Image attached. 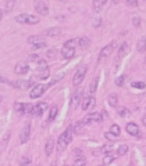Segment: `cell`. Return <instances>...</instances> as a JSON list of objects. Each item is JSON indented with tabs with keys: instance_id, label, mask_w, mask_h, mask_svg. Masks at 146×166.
Returning a JSON list of instances; mask_svg holds the SVG:
<instances>
[{
	"instance_id": "45",
	"label": "cell",
	"mask_w": 146,
	"mask_h": 166,
	"mask_svg": "<svg viewBox=\"0 0 146 166\" xmlns=\"http://www.w3.org/2000/svg\"><path fill=\"white\" fill-rule=\"evenodd\" d=\"M14 2H15V0H8V2H7V11H10L11 8H13V6H14Z\"/></svg>"
},
{
	"instance_id": "8",
	"label": "cell",
	"mask_w": 146,
	"mask_h": 166,
	"mask_svg": "<svg viewBox=\"0 0 146 166\" xmlns=\"http://www.w3.org/2000/svg\"><path fill=\"white\" fill-rule=\"evenodd\" d=\"M32 80H14L11 82V86L14 89H20V90H27L32 86Z\"/></svg>"
},
{
	"instance_id": "6",
	"label": "cell",
	"mask_w": 146,
	"mask_h": 166,
	"mask_svg": "<svg viewBox=\"0 0 146 166\" xmlns=\"http://www.w3.org/2000/svg\"><path fill=\"white\" fill-rule=\"evenodd\" d=\"M47 87H49V85H35V86H33V89L31 90V93H29V97L31 98L40 97V96H42L45 91H46Z\"/></svg>"
},
{
	"instance_id": "30",
	"label": "cell",
	"mask_w": 146,
	"mask_h": 166,
	"mask_svg": "<svg viewBox=\"0 0 146 166\" xmlns=\"http://www.w3.org/2000/svg\"><path fill=\"white\" fill-rule=\"evenodd\" d=\"M28 42H29L31 44H38V43L42 42V37H40V36H29V37H28Z\"/></svg>"
},
{
	"instance_id": "34",
	"label": "cell",
	"mask_w": 146,
	"mask_h": 166,
	"mask_svg": "<svg viewBox=\"0 0 146 166\" xmlns=\"http://www.w3.org/2000/svg\"><path fill=\"white\" fill-rule=\"evenodd\" d=\"M110 132H111L113 134H116V136H120V133H121L118 125H111V127H110Z\"/></svg>"
},
{
	"instance_id": "35",
	"label": "cell",
	"mask_w": 146,
	"mask_h": 166,
	"mask_svg": "<svg viewBox=\"0 0 146 166\" xmlns=\"http://www.w3.org/2000/svg\"><path fill=\"white\" fill-rule=\"evenodd\" d=\"M113 161H114V156L109 154V155L104 156V159H103V165H110V163L113 162Z\"/></svg>"
},
{
	"instance_id": "50",
	"label": "cell",
	"mask_w": 146,
	"mask_h": 166,
	"mask_svg": "<svg viewBox=\"0 0 146 166\" xmlns=\"http://www.w3.org/2000/svg\"><path fill=\"white\" fill-rule=\"evenodd\" d=\"M142 123H143V125H145V126H146V115H145V116L142 118Z\"/></svg>"
},
{
	"instance_id": "28",
	"label": "cell",
	"mask_w": 146,
	"mask_h": 166,
	"mask_svg": "<svg viewBox=\"0 0 146 166\" xmlns=\"http://www.w3.org/2000/svg\"><path fill=\"white\" fill-rule=\"evenodd\" d=\"M127 152H128V145H125V144H123L121 147H118V150H117V155L118 156L125 155Z\"/></svg>"
},
{
	"instance_id": "53",
	"label": "cell",
	"mask_w": 146,
	"mask_h": 166,
	"mask_svg": "<svg viewBox=\"0 0 146 166\" xmlns=\"http://www.w3.org/2000/svg\"><path fill=\"white\" fill-rule=\"evenodd\" d=\"M57 2H61V3H66L67 0H57Z\"/></svg>"
},
{
	"instance_id": "13",
	"label": "cell",
	"mask_w": 146,
	"mask_h": 166,
	"mask_svg": "<svg viewBox=\"0 0 146 166\" xmlns=\"http://www.w3.org/2000/svg\"><path fill=\"white\" fill-rule=\"evenodd\" d=\"M14 71L18 75H24V73H27L29 71V65H28V62H18V65L14 68Z\"/></svg>"
},
{
	"instance_id": "33",
	"label": "cell",
	"mask_w": 146,
	"mask_h": 166,
	"mask_svg": "<svg viewBox=\"0 0 146 166\" xmlns=\"http://www.w3.org/2000/svg\"><path fill=\"white\" fill-rule=\"evenodd\" d=\"M24 107H25V104H22V103H15L14 104V109L17 112H21V114H24Z\"/></svg>"
},
{
	"instance_id": "18",
	"label": "cell",
	"mask_w": 146,
	"mask_h": 166,
	"mask_svg": "<svg viewBox=\"0 0 146 166\" xmlns=\"http://www.w3.org/2000/svg\"><path fill=\"white\" fill-rule=\"evenodd\" d=\"M38 76H39L40 80H43V79H47L50 76V69L49 67H46V68L43 69H38Z\"/></svg>"
},
{
	"instance_id": "7",
	"label": "cell",
	"mask_w": 146,
	"mask_h": 166,
	"mask_svg": "<svg viewBox=\"0 0 146 166\" xmlns=\"http://www.w3.org/2000/svg\"><path fill=\"white\" fill-rule=\"evenodd\" d=\"M103 118H102V114H97V112H92L89 114L88 116L83 118V123L85 125H89V123H96V122H102Z\"/></svg>"
},
{
	"instance_id": "21",
	"label": "cell",
	"mask_w": 146,
	"mask_h": 166,
	"mask_svg": "<svg viewBox=\"0 0 146 166\" xmlns=\"http://www.w3.org/2000/svg\"><path fill=\"white\" fill-rule=\"evenodd\" d=\"M61 35V29L60 28H50V29L46 31V36L49 37H56V36H60Z\"/></svg>"
},
{
	"instance_id": "43",
	"label": "cell",
	"mask_w": 146,
	"mask_h": 166,
	"mask_svg": "<svg viewBox=\"0 0 146 166\" xmlns=\"http://www.w3.org/2000/svg\"><path fill=\"white\" fill-rule=\"evenodd\" d=\"M130 7H138V0H125Z\"/></svg>"
},
{
	"instance_id": "51",
	"label": "cell",
	"mask_w": 146,
	"mask_h": 166,
	"mask_svg": "<svg viewBox=\"0 0 146 166\" xmlns=\"http://www.w3.org/2000/svg\"><path fill=\"white\" fill-rule=\"evenodd\" d=\"M120 2H121V0H113V3H114V4H118Z\"/></svg>"
},
{
	"instance_id": "22",
	"label": "cell",
	"mask_w": 146,
	"mask_h": 166,
	"mask_svg": "<svg viewBox=\"0 0 146 166\" xmlns=\"http://www.w3.org/2000/svg\"><path fill=\"white\" fill-rule=\"evenodd\" d=\"M136 50H138L139 53H145V51H146V39H145V37H142V39L138 40Z\"/></svg>"
},
{
	"instance_id": "38",
	"label": "cell",
	"mask_w": 146,
	"mask_h": 166,
	"mask_svg": "<svg viewBox=\"0 0 146 166\" xmlns=\"http://www.w3.org/2000/svg\"><path fill=\"white\" fill-rule=\"evenodd\" d=\"M132 87H135V89H145V83H143V82H134Z\"/></svg>"
},
{
	"instance_id": "37",
	"label": "cell",
	"mask_w": 146,
	"mask_h": 166,
	"mask_svg": "<svg viewBox=\"0 0 146 166\" xmlns=\"http://www.w3.org/2000/svg\"><path fill=\"white\" fill-rule=\"evenodd\" d=\"M125 79H127L125 75H123V76H120V78H117V79H116V85H117V86H123V85H124V82H125Z\"/></svg>"
},
{
	"instance_id": "9",
	"label": "cell",
	"mask_w": 146,
	"mask_h": 166,
	"mask_svg": "<svg viewBox=\"0 0 146 166\" xmlns=\"http://www.w3.org/2000/svg\"><path fill=\"white\" fill-rule=\"evenodd\" d=\"M29 137H31V125L27 123L25 126H24L22 130H21V133H20V143L25 144L28 140H29Z\"/></svg>"
},
{
	"instance_id": "14",
	"label": "cell",
	"mask_w": 146,
	"mask_h": 166,
	"mask_svg": "<svg viewBox=\"0 0 146 166\" xmlns=\"http://www.w3.org/2000/svg\"><path fill=\"white\" fill-rule=\"evenodd\" d=\"M127 132L131 134V136H141V132H139V127H138V125L136 123H127Z\"/></svg>"
},
{
	"instance_id": "26",
	"label": "cell",
	"mask_w": 146,
	"mask_h": 166,
	"mask_svg": "<svg viewBox=\"0 0 146 166\" xmlns=\"http://www.w3.org/2000/svg\"><path fill=\"white\" fill-rule=\"evenodd\" d=\"M57 112H59V108H57L56 105H54V107H52V109H50V112H49V121H50V122L56 119Z\"/></svg>"
},
{
	"instance_id": "23",
	"label": "cell",
	"mask_w": 146,
	"mask_h": 166,
	"mask_svg": "<svg viewBox=\"0 0 146 166\" xmlns=\"http://www.w3.org/2000/svg\"><path fill=\"white\" fill-rule=\"evenodd\" d=\"M83 127H85V123H83V122L81 121V122H76V123H74V126H73V130H74V133L80 134V133H82Z\"/></svg>"
},
{
	"instance_id": "19",
	"label": "cell",
	"mask_w": 146,
	"mask_h": 166,
	"mask_svg": "<svg viewBox=\"0 0 146 166\" xmlns=\"http://www.w3.org/2000/svg\"><path fill=\"white\" fill-rule=\"evenodd\" d=\"M78 46H80L81 49H89L90 46V39L89 37H81V39H78Z\"/></svg>"
},
{
	"instance_id": "2",
	"label": "cell",
	"mask_w": 146,
	"mask_h": 166,
	"mask_svg": "<svg viewBox=\"0 0 146 166\" xmlns=\"http://www.w3.org/2000/svg\"><path fill=\"white\" fill-rule=\"evenodd\" d=\"M15 21L20 24H27V25H35L40 21V18H38L36 15H32V14H18L15 17Z\"/></svg>"
},
{
	"instance_id": "24",
	"label": "cell",
	"mask_w": 146,
	"mask_h": 166,
	"mask_svg": "<svg viewBox=\"0 0 146 166\" xmlns=\"http://www.w3.org/2000/svg\"><path fill=\"white\" fill-rule=\"evenodd\" d=\"M118 115L121 118H130L131 116V111L127 109L125 107H120L118 108Z\"/></svg>"
},
{
	"instance_id": "41",
	"label": "cell",
	"mask_w": 146,
	"mask_h": 166,
	"mask_svg": "<svg viewBox=\"0 0 146 166\" xmlns=\"http://www.w3.org/2000/svg\"><path fill=\"white\" fill-rule=\"evenodd\" d=\"M46 55L49 57V58H54V57H56V50H54V49L47 50V51H46Z\"/></svg>"
},
{
	"instance_id": "32",
	"label": "cell",
	"mask_w": 146,
	"mask_h": 166,
	"mask_svg": "<svg viewBox=\"0 0 146 166\" xmlns=\"http://www.w3.org/2000/svg\"><path fill=\"white\" fill-rule=\"evenodd\" d=\"M63 78H64V73H59V75H56L53 79H52V82H50V83H49V86L56 85L57 82H59V80H61V79H63Z\"/></svg>"
},
{
	"instance_id": "12",
	"label": "cell",
	"mask_w": 146,
	"mask_h": 166,
	"mask_svg": "<svg viewBox=\"0 0 146 166\" xmlns=\"http://www.w3.org/2000/svg\"><path fill=\"white\" fill-rule=\"evenodd\" d=\"M111 51H113V44H107L106 47H103L102 51H100V54H99V58H97V62L100 64V62H102L103 60L106 58V57H107V55H109Z\"/></svg>"
},
{
	"instance_id": "47",
	"label": "cell",
	"mask_w": 146,
	"mask_h": 166,
	"mask_svg": "<svg viewBox=\"0 0 146 166\" xmlns=\"http://www.w3.org/2000/svg\"><path fill=\"white\" fill-rule=\"evenodd\" d=\"M0 83H11V82L8 80V79H7V78H4V76H2V75H0Z\"/></svg>"
},
{
	"instance_id": "10",
	"label": "cell",
	"mask_w": 146,
	"mask_h": 166,
	"mask_svg": "<svg viewBox=\"0 0 146 166\" xmlns=\"http://www.w3.org/2000/svg\"><path fill=\"white\" fill-rule=\"evenodd\" d=\"M46 108H47L46 103H39L38 105L33 107V115L36 118H42V115H43V112L46 111Z\"/></svg>"
},
{
	"instance_id": "3",
	"label": "cell",
	"mask_w": 146,
	"mask_h": 166,
	"mask_svg": "<svg viewBox=\"0 0 146 166\" xmlns=\"http://www.w3.org/2000/svg\"><path fill=\"white\" fill-rule=\"evenodd\" d=\"M87 71H88V67L87 65H80L76 68L75 73H74V78H73V83L75 86L81 85L82 80L85 79V75H87Z\"/></svg>"
},
{
	"instance_id": "49",
	"label": "cell",
	"mask_w": 146,
	"mask_h": 166,
	"mask_svg": "<svg viewBox=\"0 0 146 166\" xmlns=\"http://www.w3.org/2000/svg\"><path fill=\"white\" fill-rule=\"evenodd\" d=\"M75 154H76V156H82V151L81 150H75Z\"/></svg>"
},
{
	"instance_id": "16",
	"label": "cell",
	"mask_w": 146,
	"mask_h": 166,
	"mask_svg": "<svg viewBox=\"0 0 146 166\" xmlns=\"http://www.w3.org/2000/svg\"><path fill=\"white\" fill-rule=\"evenodd\" d=\"M128 50H130V47H128V43H123V44H121V47H120V50H118V53H117L116 61H120V60L123 58L124 55L128 53Z\"/></svg>"
},
{
	"instance_id": "48",
	"label": "cell",
	"mask_w": 146,
	"mask_h": 166,
	"mask_svg": "<svg viewBox=\"0 0 146 166\" xmlns=\"http://www.w3.org/2000/svg\"><path fill=\"white\" fill-rule=\"evenodd\" d=\"M21 165H31V159H28V158H24V159L21 161Z\"/></svg>"
},
{
	"instance_id": "42",
	"label": "cell",
	"mask_w": 146,
	"mask_h": 166,
	"mask_svg": "<svg viewBox=\"0 0 146 166\" xmlns=\"http://www.w3.org/2000/svg\"><path fill=\"white\" fill-rule=\"evenodd\" d=\"M132 24H134V26H136V28L141 26V18H139V17H134V18H132Z\"/></svg>"
},
{
	"instance_id": "17",
	"label": "cell",
	"mask_w": 146,
	"mask_h": 166,
	"mask_svg": "<svg viewBox=\"0 0 146 166\" xmlns=\"http://www.w3.org/2000/svg\"><path fill=\"white\" fill-rule=\"evenodd\" d=\"M61 54H63V58L70 60V58H73L74 55H75V49H73V47H63Z\"/></svg>"
},
{
	"instance_id": "44",
	"label": "cell",
	"mask_w": 146,
	"mask_h": 166,
	"mask_svg": "<svg viewBox=\"0 0 146 166\" xmlns=\"http://www.w3.org/2000/svg\"><path fill=\"white\" fill-rule=\"evenodd\" d=\"M93 26H95V28H99L100 26V24H102V20H100L99 17H96V18H95V20H93Z\"/></svg>"
},
{
	"instance_id": "11",
	"label": "cell",
	"mask_w": 146,
	"mask_h": 166,
	"mask_svg": "<svg viewBox=\"0 0 146 166\" xmlns=\"http://www.w3.org/2000/svg\"><path fill=\"white\" fill-rule=\"evenodd\" d=\"M82 94H83V90H82V89H78V90H76L75 93H74L73 100H71V107H73V108L78 107V104H80L81 98H82Z\"/></svg>"
},
{
	"instance_id": "25",
	"label": "cell",
	"mask_w": 146,
	"mask_h": 166,
	"mask_svg": "<svg viewBox=\"0 0 146 166\" xmlns=\"http://www.w3.org/2000/svg\"><path fill=\"white\" fill-rule=\"evenodd\" d=\"M117 103H118V97H117V94H110L109 96V104L110 107H117Z\"/></svg>"
},
{
	"instance_id": "46",
	"label": "cell",
	"mask_w": 146,
	"mask_h": 166,
	"mask_svg": "<svg viewBox=\"0 0 146 166\" xmlns=\"http://www.w3.org/2000/svg\"><path fill=\"white\" fill-rule=\"evenodd\" d=\"M38 60H39V55H36V54L29 55V61H38Z\"/></svg>"
},
{
	"instance_id": "40",
	"label": "cell",
	"mask_w": 146,
	"mask_h": 166,
	"mask_svg": "<svg viewBox=\"0 0 146 166\" xmlns=\"http://www.w3.org/2000/svg\"><path fill=\"white\" fill-rule=\"evenodd\" d=\"M43 47H46V43H45V42H40V43H38V44H33V46H32V49H33V50L43 49Z\"/></svg>"
},
{
	"instance_id": "39",
	"label": "cell",
	"mask_w": 146,
	"mask_h": 166,
	"mask_svg": "<svg viewBox=\"0 0 146 166\" xmlns=\"http://www.w3.org/2000/svg\"><path fill=\"white\" fill-rule=\"evenodd\" d=\"M104 137H106V138H107V140H110V141H113L114 140V138H116V134H113V133H111V132H107V133H104Z\"/></svg>"
},
{
	"instance_id": "36",
	"label": "cell",
	"mask_w": 146,
	"mask_h": 166,
	"mask_svg": "<svg viewBox=\"0 0 146 166\" xmlns=\"http://www.w3.org/2000/svg\"><path fill=\"white\" fill-rule=\"evenodd\" d=\"M24 114H33V105L25 104V107H24Z\"/></svg>"
},
{
	"instance_id": "27",
	"label": "cell",
	"mask_w": 146,
	"mask_h": 166,
	"mask_svg": "<svg viewBox=\"0 0 146 166\" xmlns=\"http://www.w3.org/2000/svg\"><path fill=\"white\" fill-rule=\"evenodd\" d=\"M76 44H78V39H70V40H67V42H64L63 47H73V49H75Z\"/></svg>"
},
{
	"instance_id": "31",
	"label": "cell",
	"mask_w": 146,
	"mask_h": 166,
	"mask_svg": "<svg viewBox=\"0 0 146 166\" xmlns=\"http://www.w3.org/2000/svg\"><path fill=\"white\" fill-rule=\"evenodd\" d=\"M97 82H99V79H97V78L92 79V82H90V86H89L90 93H95V91H96V89H97Z\"/></svg>"
},
{
	"instance_id": "1",
	"label": "cell",
	"mask_w": 146,
	"mask_h": 166,
	"mask_svg": "<svg viewBox=\"0 0 146 166\" xmlns=\"http://www.w3.org/2000/svg\"><path fill=\"white\" fill-rule=\"evenodd\" d=\"M73 134H74L73 126H68L66 129V132H63V133L60 134L59 140H57V151H59V152H63V151L67 148V145L71 143Z\"/></svg>"
},
{
	"instance_id": "20",
	"label": "cell",
	"mask_w": 146,
	"mask_h": 166,
	"mask_svg": "<svg viewBox=\"0 0 146 166\" xmlns=\"http://www.w3.org/2000/svg\"><path fill=\"white\" fill-rule=\"evenodd\" d=\"M107 0H93V10L95 11H100L103 7L106 6Z\"/></svg>"
},
{
	"instance_id": "5",
	"label": "cell",
	"mask_w": 146,
	"mask_h": 166,
	"mask_svg": "<svg viewBox=\"0 0 146 166\" xmlns=\"http://www.w3.org/2000/svg\"><path fill=\"white\" fill-rule=\"evenodd\" d=\"M95 104H96V98L93 96H85L81 103V108H82V111H88L95 107Z\"/></svg>"
},
{
	"instance_id": "54",
	"label": "cell",
	"mask_w": 146,
	"mask_h": 166,
	"mask_svg": "<svg viewBox=\"0 0 146 166\" xmlns=\"http://www.w3.org/2000/svg\"><path fill=\"white\" fill-rule=\"evenodd\" d=\"M2 100H3V96L0 94V103H2Z\"/></svg>"
},
{
	"instance_id": "52",
	"label": "cell",
	"mask_w": 146,
	"mask_h": 166,
	"mask_svg": "<svg viewBox=\"0 0 146 166\" xmlns=\"http://www.w3.org/2000/svg\"><path fill=\"white\" fill-rule=\"evenodd\" d=\"M2 18H3V11L0 10V21H2Z\"/></svg>"
},
{
	"instance_id": "29",
	"label": "cell",
	"mask_w": 146,
	"mask_h": 166,
	"mask_svg": "<svg viewBox=\"0 0 146 166\" xmlns=\"http://www.w3.org/2000/svg\"><path fill=\"white\" fill-rule=\"evenodd\" d=\"M87 165V159L83 156H78L75 161H74V166H85Z\"/></svg>"
},
{
	"instance_id": "15",
	"label": "cell",
	"mask_w": 146,
	"mask_h": 166,
	"mask_svg": "<svg viewBox=\"0 0 146 166\" xmlns=\"http://www.w3.org/2000/svg\"><path fill=\"white\" fill-rule=\"evenodd\" d=\"M53 148H54V140L50 137V138H47L46 145H45V155H46V156L52 155V152H53Z\"/></svg>"
},
{
	"instance_id": "4",
	"label": "cell",
	"mask_w": 146,
	"mask_h": 166,
	"mask_svg": "<svg viewBox=\"0 0 146 166\" xmlns=\"http://www.w3.org/2000/svg\"><path fill=\"white\" fill-rule=\"evenodd\" d=\"M33 8H35V11H36L39 15L45 17L49 14V8H47V4L45 3V2H42V0H35L33 2Z\"/></svg>"
}]
</instances>
